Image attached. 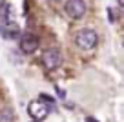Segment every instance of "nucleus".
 <instances>
[{
  "label": "nucleus",
  "instance_id": "nucleus-3",
  "mask_svg": "<svg viewBox=\"0 0 124 122\" xmlns=\"http://www.w3.org/2000/svg\"><path fill=\"white\" fill-rule=\"evenodd\" d=\"M62 62V57H60V51L58 49H46L42 53V64L46 69H57Z\"/></svg>",
  "mask_w": 124,
  "mask_h": 122
},
{
  "label": "nucleus",
  "instance_id": "nucleus-1",
  "mask_svg": "<svg viewBox=\"0 0 124 122\" xmlns=\"http://www.w3.org/2000/svg\"><path fill=\"white\" fill-rule=\"evenodd\" d=\"M75 42H77V46L80 47V49H93V47L97 46L99 42V35L95 33L93 29H82L77 33V37H75Z\"/></svg>",
  "mask_w": 124,
  "mask_h": 122
},
{
  "label": "nucleus",
  "instance_id": "nucleus-12",
  "mask_svg": "<svg viewBox=\"0 0 124 122\" xmlns=\"http://www.w3.org/2000/svg\"><path fill=\"white\" fill-rule=\"evenodd\" d=\"M49 2H53V4H57V2H60V0H49Z\"/></svg>",
  "mask_w": 124,
  "mask_h": 122
},
{
  "label": "nucleus",
  "instance_id": "nucleus-10",
  "mask_svg": "<svg viewBox=\"0 0 124 122\" xmlns=\"http://www.w3.org/2000/svg\"><path fill=\"white\" fill-rule=\"evenodd\" d=\"M86 122H99V120H97V118H93V117H88V118H86Z\"/></svg>",
  "mask_w": 124,
  "mask_h": 122
},
{
  "label": "nucleus",
  "instance_id": "nucleus-5",
  "mask_svg": "<svg viewBox=\"0 0 124 122\" xmlns=\"http://www.w3.org/2000/svg\"><path fill=\"white\" fill-rule=\"evenodd\" d=\"M18 46L24 53H33L39 47V38L35 37L33 33H24L18 37Z\"/></svg>",
  "mask_w": 124,
  "mask_h": 122
},
{
  "label": "nucleus",
  "instance_id": "nucleus-9",
  "mask_svg": "<svg viewBox=\"0 0 124 122\" xmlns=\"http://www.w3.org/2000/svg\"><path fill=\"white\" fill-rule=\"evenodd\" d=\"M113 9H108V18H109V22H113V20H115V15H113Z\"/></svg>",
  "mask_w": 124,
  "mask_h": 122
},
{
  "label": "nucleus",
  "instance_id": "nucleus-7",
  "mask_svg": "<svg viewBox=\"0 0 124 122\" xmlns=\"http://www.w3.org/2000/svg\"><path fill=\"white\" fill-rule=\"evenodd\" d=\"M9 16H11V6L8 2H0V24L9 22Z\"/></svg>",
  "mask_w": 124,
  "mask_h": 122
},
{
  "label": "nucleus",
  "instance_id": "nucleus-8",
  "mask_svg": "<svg viewBox=\"0 0 124 122\" xmlns=\"http://www.w3.org/2000/svg\"><path fill=\"white\" fill-rule=\"evenodd\" d=\"M0 122H13V111L9 107L0 111Z\"/></svg>",
  "mask_w": 124,
  "mask_h": 122
},
{
  "label": "nucleus",
  "instance_id": "nucleus-14",
  "mask_svg": "<svg viewBox=\"0 0 124 122\" xmlns=\"http://www.w3.org/2000/svg\"><path fill=\"white\" fill-rule=\"evenodd\" d=\"M35 122H39V120H35Z\"/></svg>",
  "mask_w": 124,
  "mask_h": 122
},
{
  "label": "nucleus",
  "instance_id": "nucleus-13",
  "mask_svg": "<svg viewBox=\"0 0 124 122\" xmlns=\"http://www.w3.org/2000/svg\"><path fill=\"white\" fill-rule=\"evenodd\" d=\"M0 2H4V0H0Z\"/></svg>",
  "mask_w": 124,
  "mask_h": 122
},
{
  "label": "nucleus",
  "instance_id": "nucleus-4",
  "mask_svg": "<svg viewBox=\"0 0 124 122\" xmlns=\"http://www.w3.org/2000/svg\"><path fill=\"white\" fill-rule=\"evenodd\" d=\"M27 111H29L31 118L33 120H42V118L47 117V113H49V107L46 106L44 102H40V100H33V102H29V106H27Z\"/></svg>",
  "mask_w": 124,
  "mask_h": 122
},
{
  "label": "nucleus",
  "instance_id": "nucleus-6",
  "mask_svg": "<svg viewBox=\"0 0 124 122\" xmlns=\"http://www.w3.org/2000/svg\"><path fill=\"white\" fill-rule=\"evenodd\" d=\"M0 35H2V38H6V40H15V38H18L20 37L18 24H15V22L0 24Z\"/></svg>",
  "mask_w": 124,
  "mask_h": 122
},
{
  "label": "nucleus",
  "instance_id": "nucleus-11",
  "mask_svg": "<svg viewBox=\"0 0 124 122\" xmlns=\"http://www.w3.org/2000/svg\"><path fill=\"white\" fill-rule=\"evenodd\" d=\"M117 2H119V6H122V4H124V0H117Z\"/></svg>",
  "mask_w": 124,
  "mask_h": 122
},
{
  "label": "nucleus",
  "instance_id": "nucleus-2",
  "mask_svg": "<svg viewBox=\"0 0 124 122\" xmlns=\"http://www.w3.org/2000/svg\"><path fill=\"white\" fill-rule=\"evenodd\" d=\"M64 9L71 18H82L86 15V2L84 0H68Z\"/></svg>",
  "mask_w": 124,
  "mask_h": 122
}]
</instances>
